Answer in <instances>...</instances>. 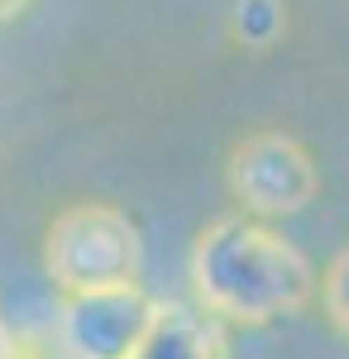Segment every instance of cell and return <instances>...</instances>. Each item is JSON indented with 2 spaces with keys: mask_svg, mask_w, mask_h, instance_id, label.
Returning <instances> with one entry per match:
<instances>
[{
  "mask_svg": "<svg viewBox=\"0 0 349 359\" xmlns=\"http://www.w3.org/2000/svg\"><path fill=\"white\" fill-rule=\"evenodd\" d=\"M191 297L220 316L225 326H273L316 302L321 278L311 259L282 235L273 221L249 211L215 216L191 245Z\"/></svg>",
  "mask_w": 349,
  "mask_h": 359,
  "instance_id": "6da1fadb",
  "label": "cell"
},
{
  "mask_svg": "<svg viewBox=\"0 0 349 359\" xmlns=\"http://www.w3.org/2000/svg\"><path fill=\"white\" fill-rule=\"evenodd\" d=\"M144 245L135 221L110 201H72L43 230V273L57 292H96L139 283Z\"/></svg>",
  "mask_w": 349,
  "mask_h": 359,
  "instance_id": "7a4b0ae2",
  "label": "cell"
},
{
  "mask_svg": "<svg viewBox=\"0 0 349 359\" xmlns=\"http://www.w3.org/2000/svg\"><path fill=\"white\" fill-rule=\"evenodd\" d=\"M225 182L240 211L259 221H287L321 196V168L301 139L282 130H254L230 149Z\"/></svg>",
  "mask_w": 349,
  "mask_h": 359,
  "instance_id": "3957f363",
  "label": "cell"
},
{
  "mask_svg": "<svg viewBox=\"0 0 349 359\" xmlns=\"http://www.w3.org/2000/svg\"><path fill=\"white\" fill-rule=\"evenodd\" d=\"M153 297L125 283V287H96V292H62L57 302V345L72 359H125L149 331Z\"/></svg>",
  "mask_w": 349,
  "mask_h": 359,
  "instance_id": "277c9868",
  "label": "cell"
},
{
  "mask_svg": "<svg viewBox=\"0 0 349 359\" xmlns=\"http://www.w3.org/2000/svg\"><path fill=\"white\" fill-rule=\"evenodd\" d=\"M125 359H230L225 321L196 302H153L149 331Z\"/></svg>",
  "mask_w": 349,
  "mask_h": 359,
  "instance_id": "5b68a950",
  "label": "cell"
},
{
  "mask_svg": "<svg viewBox=\"0 0 349 359\" xmlns=\"http://www.w3.org/2000/svg\"><path fill=\"white\" fill-rule=\"evenodd\" d=\"M321 306L325 316H330V326L349 340V249H340L335 259H330V269L321 273Z\"/></svg>",
  "mask_w": 349,
  "mask_h": 359,
  "instance_id": "8992f818",
  "label": "cell"
},
{
  "mask_svg": "<svg viewBox=\"0 0 349 359\" xmlns=\"http://www.w3.org/2000/svg\"><path fill=\"white\" fill-rule=\"evenodd\" d=\"M278 29H282V0H240L235 5V39L273 43Z\"/></svg>",
  "mask_w": 349,
  "mask_h": 359,
  "instance_id": "52a82bcc",
  "label": "cell"
},
{
  "mask_svg": "<svg viewBox=\"0 0 349 359\" xmlns=\"http://www.w3.org/2000/svg\"><path fill=\"white\" fill-rule=\"evenodd\" d=\"M34 0H0V25H10V20H20Z\"/></svg>",
  "mask_w": 349,
  "mask_h": 359,
  "instance_id": "ba28073f",
  "label": "cell"
},
{
  "mask_svg": "<svg viewBox=\"0 0 349 359\" xmlns=\"http://www.w3.org/2000/svg\"><path fill=\"white\" fill-rule=\"evenodd\" d=\"M0 359H15V340H10V326H5V316H0Z\"/></svg>",
  "mask_w": 349,
  "mask_h": 359,
  "instance_id": "9c48e42d",
  "label": "cell"
}]
</instances>
